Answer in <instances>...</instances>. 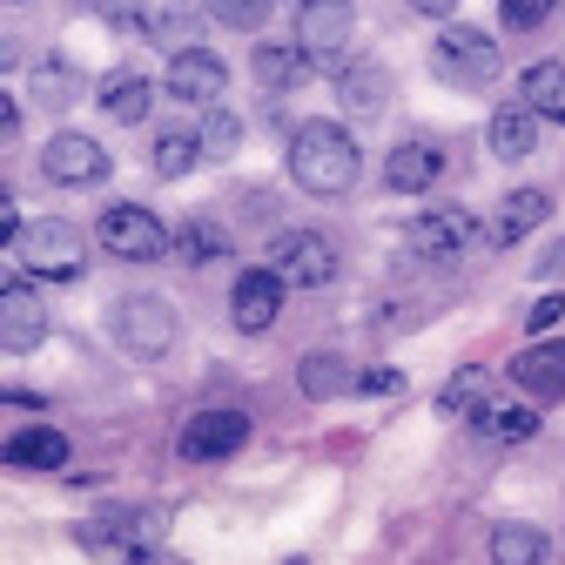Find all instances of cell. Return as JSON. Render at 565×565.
Segmentation results:
<instances>
[{
  "instance_id": "484cf974",
  "label": "cell",
  "mask_w": 565,
  "mask_h": 565,
  "mask_svg": "<svg viewBox=\"0 0 565 565\" xmlns=\"http://www.w3.org/2000/svg\"><path fill=\"white\" fill-rule=\"evenodd\" d=\"M484 404H491V371H478V364H471V371H458V377L445 384V397H438V411H445V417H478Z\"/></svg>"
},
{
  "instance_id": "4fadbf2b",
  "label": "cell",
  "mask_w": 565,
  "mask_h": 565,
  "mask_svg": "<svg viewBox=\"0 0 565 565\" xmlns=\"http://www.w3.org/2000/svg\"><path fill=\"white\" fill-rule=\"evenodd\" d=\"M223 88H230L223 54H209V47L169 54V95H175V102H223Z\"/></svg>"
},
{
  "instance_id": "52a82bcc",
  "label": "cell",
  "mask_w": 565,
  "mask_h": 565,
  "mask_svg": "<svg viewBox=\"0 0 565 565\" xmlns=\"http://www.w3.org/2000/svg\"><path fill=\"white\" fill-rule=\"evenodd\" d=\"M350 28H358V0H303L297 8V47L310 61H337L350 47Z\"/></svg>"
},
{
  "instance_id": "cb8c5ba5",
  "label": "cell",
  "mask_w": 565,
  "mask_h": 565,
  "mask_svg": "<svg viewBox=\"0 0 565 565\" xmlns=\"http://www.w3.org/2000/svg\"><path fill=\"white\" fill-rule=\"evenodd\" d=\"M297 384H303V397H337V391H358V371H350L337 350H310L297 364Z\"/></svg>"
},
{
  "instance_id": "4dcf8cb0",
  "label": "cell",
  "mask_w": 565,
  "mask_h": 565,
  "mask_svg": "<svg viewBox=\"0 0 565 565\" xmlns=\"http://www.w3.org/2000/svg\"><path fill=\"white\" fill-rule=\"evenodd\" d=\"M195 141H202V156H236V141H243V121H236L230 108H216V115L202 121V135H195Z\"/></svg>"
},
{
  "instance_id": "5bb4252c",
  "label": "cell",
  "mask_w": 565,
  "mask_h": 565,
  "mask_svg": "<svg viewBox=\"0 0 565 565\" xmlns=\"http://www.w3.org/2000/svg\"><path fill=\"white\" fill-rule=\"evenodd\" d=\"M337 102H343V115L377 121L391 108V67L384 61H350L343 75H337Z\"/></svg>"
},
{
  "instance_id": "ac0fdd59",
  "label": "cell",
  "mask_w": 565,
  "mask_h": 565,
  "mask_svg": "<svg viewBox=\"0 0 565 565\" xmlns=\"http://www.w3.org/2000/svg\"><path fill=\"white\" fill-rule=\"evenodd\" d=\"M545 216H552V202H545L539 189H512V195L499 202V216H491L484 243H491V249H512V243H525V236H532Z\"/></svg>"
},
{
  "instance_id": "e0dca14e",
  "label": "cell",
  "mask_w": 565,
  "mask_h": 565,
  "mask_svg": "<svg viewBox=\"0 0 565 565\" xmlns=\"http://www.w3.org/2000/svg\"><path fill=\"white\" fill-rule=\"evenodd\" d=\"M438 175H445V149H438V141H397V149H391V162H384V182H391L397 195L431 189Z\"/></svg>"
},
{
  "instance_id": "9c48e42d",
  "label": "cell",
  "mask_w": 565,
  "mask_h": 565,
  "mask_svg": "<svg viewBox=\"0 0 565 565\" xmlns=\"http://www.w3.org/2000/svg\"><path fill=\"white\" fill-rule=\"evenodd\" d=\"M41 175L61 182V189H88V182L108 175V149H102L95 135H75V128H67V135H54L47 149H41Z\"/></svg>"
},
{
  "instance_id": "4316f807",
  "label": "cell",
  "mask_w": 565,
  "mask_h": 565,
  "mask_svg": "<svg viewBox=\"0 0 565 565\" xmlns=\"http://www.w3.org/2000/svg\"><path fill=\"white\" fill-rule=\"evenodd\" d=\"M149 102H156V88L141 82V75H108L102 82V108L115 121H141V115H149Z\"/></svg>"
},
{
  "instance_id": "277c9868",
  "label": "cell",
  "mask_w": 565,
  "mask_h": 565,
  "mask_svg": "<svg viewBox=\"0 0 565 565\" xmlns=\"http://www.w3.org/2000/svg\"><path fill=\"white\" fill-rule=\"evenodd\" d=\"M95 243L108 249V256H121V263H156V256H169V223L156 216V209H141V202H115V209H102V223H95Z\"/></svg>"
},
{
  "instance_id": "6da1fadb",
  "label": "cell",
  "mask_w": 565,
  "mask_h": 565,
  "mask_svg": "<svg viewBox=\"0 0 565 565\" xmlns=\"http://www.w3.org/2000/svg\"><path fill=\"white\" fill-rule=\"evenodd\" d=\"M358 169H364V162H358V141H350V128L310 121V128L290 135V175H297V189H310V195H350Z\"/></svg>"
},
{
  "instance_id": "7402d4cb",
  "label": "cell",
  "mask_w": 565,
  "mask_h": 565,
  "mask_svg": "<svg viewBox=\"0 0 565 565\" xmlns=\"http://www.w3.org/2000/svg\"><path fill=\"white\" fill-rule=\"evenodd\" d=\"M545 558H552V539L539 525H519V519L491 525V565H545Z\"/></svg>"
},
{
  "instance_id": "f35d334b",
  "label": "cell",
  "mask_w": 565,
  "mask_h": 565,
  "mask_svg": "<svg viewBox=\"0 0 565 565\" xmlns=\"http://www.w3.org/2000/svg\"><path fill=\"white\" fill-rule=\"evenodd\" d=\"M451 8L458 0H411V14H424V21H451Z\"/></svg>"
},
{
  "instance_id": "83f0119b",
  "label": "cell",
  "mask_w": 565,
  "mask_h": 565,
  "mask_svg": "<svg viewBox=\"0 0 565 565\" xmlns=\"http://www.w3.org/2000/svg\"><path fill=\"white\" fill-rule=\"evenodd\" d=\"M75 95H82V75H75V67H67L61 54L34 67V102H41V108H67Z\"/></svg>"
},
{
  "instance_id": "5b68a950",
  "label": "cell",
  "mask_w": 565,
  "mask_h": 565,
  "mask_svg": "<svg viewBox=\"0 0 565 565\" xmlns=\"http://www.w3.org/2000/svg\"><path fill=\"white\" fill-rule=\"evenodd\" d=\"M75 539H82L88 558H102V565H135L141 552L162 539V512H95V519H82Z\"/></svg>"
},
{
  "instance_id": "9a60e30c",
  "label": "cell",
  "mask_w": 565,
  "mask_h": 565,
  "mask_svg": "<svg viewBox=\"0 0 565 565\" xmlns=\"http://www.w3.org/2000/svg\"><path fill=\"white\" fill-rule=\"evenodd\" d=\"M512 384L532 397V404H558L565 397V343H532L512 358Z\"/></svg>"
},
{
  "instance_id": "44dd1931",
  "label": "cell",
  "mask_w": 565,
  "mask_h": 565,
  "mask_svg": "<svg viewBox=\"0 0 565 565\" xmlns=\"http://www.w3.org/2000/svg\"><path fill=\"white\" fill-rule=\"evenodd\" d=\"M532 149H539V115L525 102H512V108L491 115V156H499V162H525Z\"/></svg>"
},
{
  "instance_id": "d4e9b609",
  "label": "cell",
  "mask_w": 565,
  "mask_h": 565,
  "mask_svg": "<svg viewBox=\"0 0 565 565\" xmlns=\"http://www.w3.org/2000/svg\"><path fill=\"white\" fill-rule=\"evenodd\" d=\"M149 162H156V175H162V182H175V175H189V169L202 162V141H195L189 128H169V135H156Z\"/></svg>"
},
{
  "instance_id": "b9f144b4",
  "label": "cell",
  "mask_w": 565,
  "mask_h": 565,
  "mask_svg": "<svg viewBox=\"0 0 565 565\" xmlns=\"http://www.w3.org/2000/svg\"><path fill=\"white\" fill-rule=\"evenodd\" d=\"M8 67H14V41H0V75H8Z\"/></svg>"
},
{
  "instance_id": "f546056e",
  "label": "cell",
  "mask_w": 565,
  "mask_h": 565,
  "mask_svg": "<svg viewBox=\"0 0 565 565\" xmlns=\"http://www.w3.org/2000/svg\"><path fill=\"white\" fill-rule=\"evenodd\" d=\"M202 8H209V21L243 28V34H256V28L269 21V0H202Z\"/></svg>"
},
{
  "instance_id": "e575fe53",
  "label": "cell",
  "mask_w": 565,
  "mask_h": 565,
  "mask_svg": "<svg viewBox=\"0 0 565 565\" xmlns=\"http://www.w3.org/2000/svg\"><path fill=\"white\" fill-rule=\"evenodd\" d=\"M95 14L108 28H141V21H149V14H141V0H95Z\"/></svg>"
},
{
  "instance_id": "8992f818",
  "label": "cell",
  "mask_w": 565,
  "mask_h": 565,
  "mask_svg": "<svg viewBox=\"0 0 565 565\" xmlns=\"http://www.w3.org/2000/svg\"><path fill=\"white\" fill-rule=\"evenodd\" d=\"M431 61H438V75H445V82H458V88H484L491 75H499V41L478 34V28H445Z\"/></svg>"
},
{
  "instance_id": "ba28073f",
  "label": "cell",
  "mask_w": 565,
  "mask_h": 565,
  "mask_svg": "<svg viewBox=\"0 0 565 565\" xmlns=\"http://www.w3.org/2000/svg\"><path fill=\"white\" fill-rule=\"evenodd\" d=\"M243 438H249V417H243V411H195V417L182 424L175 451H182L189 465H216V458L243 451Z\"/></svg>"
},
{
  "instance_id": "3957f363",
  "label": "cell",
  "mask_w": 565,
  "mask_h": 565,
  "mask_svg": "<svg viewBox=\"0 0 565 565\" xmlns=\"http://www.w3.org/2000/svg\"><path fill=\"white\" fill-rule=\"evenodd\" d=\"M21 263L28 276H47V282H75L88 269V243L75 223H61V216H41V223H21Z\"/></svg>"
},
{
  "instance_id": "7a4b0ae2",
  "label": "cell",
  "mask_w": 565,
  "mask_h": 565,
  "mask_svg": "<svg viewBox=\"0 0 565 565\" xmlns=\"http://www.w3.org/2000/svg\"><path fill=\"white\" fill-rule=\"evenodd\" d=\"M108 330H115V343L128 350V358H169V343H175V330H182V317H175V303H162V297H121L115 310H108Z\"/></svg>"
},
{
  "instance_id": "30bf717a",
  "label": "cell",
  "mask_w": 565,
  "mask_h": 565,
  "mask_svg": "<svg viewBox=\"0 0 565 565\" xmlns=\"http://www.w3.org/2000/svg\"><path fill=\"white\" fill-rule=\"evenodd\" d=\"M269 269L282 282H297V290H323V282L337 276V249L317 230H290V236H276V263Z\"/></svg>"
},
{
  "instance_id": "ffe728a7",
  "label": "cell",
  "mask_w": 565,
  "mask_h": 565,
  "mask_svg": "<svg viewBox=\"0 0 565 565\" xmlns=\"http://www.w3.org/2000/svg\"><path fill=\"white\" fill-rule=\"evenodd\" d=\"M310 67H317V61H310L303 47H282V41H263V47H256V82H263L269 95L303 88V82H310Z\"/></svg>"
},
{
  "instance_id": "60d3db41",
  "label": "cell",
  "mask_w": 565,
  "mask_h": 565,
  "mask_svg": "<svg viewBox=\"0 0 565 565\" xmlns=\"http://www.w3.org/2000/svg\"><path fill=\"white\" fill-rule=\"evenodd\" d=\"M135 565H189V558H175V552H162V545H149V552H141Z\"/></svg>"
},
{
  "instance_id": "836d02e7",
  "label": "cell",
  "mask_w": 565,
  "mask_h": 565,
  "mask_svg": "<svg viewBox=\"0 0 565 565\" xmlns=\"http://www.w3.org/2000/svg\"><path fill=\"white\" fill-rule=\"evenodd\" d=\"M491 431H499L505 445H525V438H539V411H532V404H519V411H499V417H491Z\"/></svg>"
},
{
  "instance_id": "74e56055",
  "label": "cell",
  "mask_w": 565,
  "mask_h": 565,
  "mask_svg": "<svg viewBox=\"0 0 565 565\" xmlns=\"http://www.w3.org/2000/svg\"><path fill=\"white\" fill-rule=\"evenodd\" d=\"M14 236H21V216H14V202H8V195H0V249H8Z\"/></svg>"
},
{
  "instance_id": "8d00e7d4",
  "label": "cell",
  "mask_w": 565,
  "mask_h": 565,
  "mask_svg": "<svg viewBox=\"0 0 565 565\" xmlns=\"http://www.w3.org/2000/svg\"><path fill=\"white\" fill-rule=\"evenodd\" d=\"M558 317H565V303H558V297H539V303H532V330H552Z\"/></svg>"
},
{
  "instance_id": "d590c367",
  "label": "cell",
  "mask_w": 565,
  "mask_h": 565,
  "mask_svg": "<svg viewBox=\"0 0 565 565\" xmlns=\"http://www.w3.org/2000/svg\"><path fill=\"white\" fill-rule=\"evenodd\" d=\"M358 391H371V397H391V391H404V371H391V364H377V371H358Z\"/></svg>"
},
{
  "instance_id": "1f68e13d",
  "label": "cell",
  "mask_w": 565,
  "mask_h": 565,
  "mask_svg": "<svg viewBox=\"0 0 565 565\" xmlns=\"http://www.w3.org/2000/svg\"><path fill=\"white\" fill-rule=\"evenodd\" d=\"M141 34L162 41V47H175V54H182V47H195V41H189V34H195V21H189V14H149V21H141Z\"/></svg>"
},
{
  "instance_id": "f1b7e54d",
  "label": "cell",
  "mask_w": 565,
  "mask_h": 565,
  "mask_svg": "<svg viewBox=\"0 0 565 565\" xmlns=\"http://www.w3.org/2000/svg\"><path fill=\"white\" fill-rule=\"evenodd\" d=\"M169 249H182L189 263H209V256H223V249H230V236H223L216 223H202V216H195V223H182V236H175Z\"/></svg>"
},
{
  "instance_id": "603a6c76",
  "label": "cell",
  "mask_w": 565,
  "mask_h": 565,
  "mask_svg": "<svg viewBox=\"0 0 565 565\" xmlns=\"http://www.w3.org/2000/svg\"><path fill=\"white\" fill-rule=\"evenodd\" d=\"M519 102L545 121H565V61H532L519 82Z\"/></svg>"
},
{
  "instance_id": "ab89813d",
  "label": "cell",
  "mask_w": 565,
  "mask_h": 565,
  "mask_svg": "<svg viewBox=\"0 0 565 565\" xmlns=\"http://www.w3.org/2000/svg\"><path fill=\"white\" fill-rule=\"evenodd\" d=\"M14 128H21V108H14L8 95H0V149H8V141H14Z\"/></svg>"
},
{
  "instance_id": "8fae6325",
  "label": "cell",
  "mask_w": 565,
  "mask_h": 565,
  "mask_svg": "<svg viewBox=\"0 0 565 565\" xmlns=\"http://www.w3.org/2000/svg\"><path fill=\"white\" fill-rule=\"evenodd\" d=\"M47 303L34 282H0V350H41Z\"/></svg>"
},
{
  "instance_id": "7c38bea8",
  "label": "cell",
  "mask_w": 565,
  "mask_h": 565,
  "mask_svg": "<svg viewBox=\"0 0 565 565\" xmlns=\"http://www.w3.org/2000/svg\"><path fill=\"white\" fill-rule=\"evenodd\" d=\"M230 317H236V330L263 337V330L282 317V276H276V269H243L236 290H230Z\"/></svg>"
},
{
  "instance_id": "d6986e66",
  "label": "cell",
  "mask_w": 565,
  "mask_h": 565,
  "mask_svg": "<svg viewBox=\"0 0 565 565\" xmlns=\"http://www.w3.org/2000/svg\"><path fill=\"white\" fill-rule=\"evenodd\" d=\"M0 465H14V471H61V465H67V438L54 431V424L14 431L8 445H0Z\"/></svg>"
},
{
  "instance_id": "d6a6232c",
  "label": "cell",
  "mask_w": 565,
  "mask_h": 565,
  "mask_svg": "<svg viewBox=\"0 0 565 565\" xmlns=\"http://www.w3.org/2000/svg\"><path fill=\"white\" fill-rule=\"evenodd\" d=\"M545 14H552V0H499V21H505L512 34H532V28H545Z\"/></svg>"
},
{
  "instance_id": "2e32d148",
  "label": "cell",
  "mask_w": 565,
  "mask_h": 565,
  "mask_svg": "<svg viewBox=\"0 0 565 565\" xmlns=\"http://www.w3.org/2000/svg\"><path fill=\"white\" fill-rule=\"evenodd\" d=\"M465 243H471V216H465V209H431V216L411 223V249L424 263H458Z\"/></svg>"
}]
</instances>
